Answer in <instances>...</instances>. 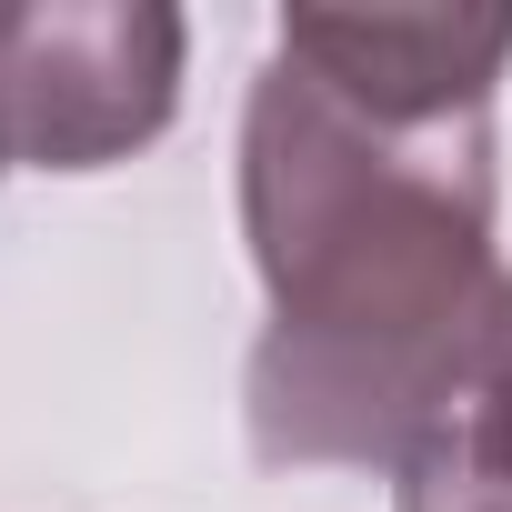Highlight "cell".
<instances>
[{
	"label": "cell",
	"instance_id": "cell-3",
	"mask_svg": "<svg viewBox=\"0 0 512 512\" xmlns=\"http://www.w3.org/2000/svg\"><path fill=\"white\" fill-rule=\"evenodd\" d=\"M282 51L382 121H472L512 61V11H282Z\"/></svg>",
	"mask_w": 512,
	"mask_h": 512
},
{
	"label": "cell",
	"instance_id": "cell-2",
	"mask_svg": "<svg viewBox=\"0 0 512 512\" xmlns=\"http://www.w3.org/2000/svg\"><path fill=\"white\" fill-rule=\"evenodd\" d=\"M181 11L161 0H0V161L101 171L171 131Z\"/></svg>",
	"mask_w": 512,
	"mask_h": 512
},
{
	"label": "cell",
	"instance_id": "cell-4",
	"mask_svg": "<svg viewBox=\"0 0 512 512\" xmlns=\"http://www.w3.org/2000/svg\"><path fill=\"white\" fill-rule=\"evenodd\" d=\"M392 512H512V282L492 292V322L472 342V372H462L452 412L402 462Z\"/></svg>",
	"mask_w": 512,
	"mask_h": 512
},
{
	"label": "cell",
	"instance_id": "cell-1",
	"mask_svg": "<svg viewBox=\"0 0 512 512\" xmlns=\"http://www.w3.org/2000/svg\"><path fill=\"white\" fill-rule=\"evenodd\" d=\"M241 231L272 292L251 342L262 462H412L492 322V111L382 121L292 51L241 111Z\"/></svg>",
	"mask_w": 512,
	"mask_h": 512
}]
</instances>
